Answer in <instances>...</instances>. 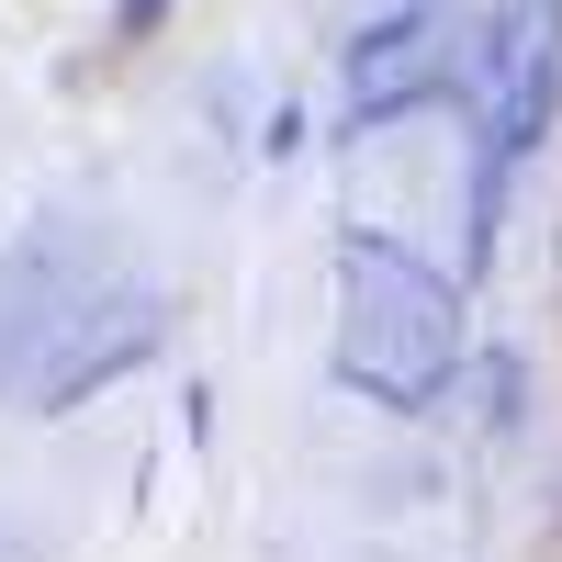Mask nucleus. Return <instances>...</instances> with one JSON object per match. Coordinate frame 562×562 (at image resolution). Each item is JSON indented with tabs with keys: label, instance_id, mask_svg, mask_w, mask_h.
<instances>
[{
	"label": "nucleus",
	"instance_id": "f03ea898",
	"mask_svg": "<svg viewBox=\"0 0 562 562\" xmlns=\"http://www.w3.org/2000/svg\"><path fill=\"white\" fill-rule=\"evenodd\" d=\"M158 12H169V0H124V12H113V23H124V34H147Z\"/></svg>",
	"mask_w": 562,
	"mask_h": 562
},
{
	"label": "nucleus",
	"instance_id": "f257e3e1",
	"mask_svg": "<svg viewBox=\"0 0 562 562\" xmlns=\"http://www.w3.org/2000/svg\"><path fill=\"white\" fill-rule=\"evenodd\" d=\"M461 360V293L450 270H428L405 237H338V371L383 405H428Z\"/></svg>",
	"mask_w": 562,
	"mask_h": 562
}]
</instances>
